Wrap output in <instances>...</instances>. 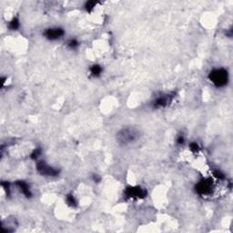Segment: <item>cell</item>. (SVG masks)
<instances>
[{"label": "cell", "mask_w": 233, "mask_h": 233, "mask_svg": "<svg viewBox=\"0 0 233 233\" xmlns=\"http://www.w3.org/2000/svg\"><path fill=\"white\" fill-rule=\"evenodd\" d=\"M214 176L218 179L220 180H224L225 179V176L221 172V171H214Z\"/></svg>", "instance_id": "cell-16"}, {"label": "cell", "mask_w": 233, "mask_h": 233, "mask_svg": "<svg viewBox=\"0 0 233 233\" xmlns=\"http://www.w3.org/2000/svg\"><path fill=\"white\" fill-rule=\"evenodd\" d=\"M90 72L91 74L94 76V77H98L101 72H102V68L99 65H93L91 67H90Z\"/></svg>", "instance_id": "cell-9"}, {"label": "cell", "mask_w": 233, "mask_h": 233, "mask_svg": "<svg viewBox=\"0 0 233 233\" xmlns=\"http://www.w3.org/2000/svg\"><path fill=\"white\" fill-rule=\"evenodd\" d=\"M197 191L201 195H208L211 192L212 181L210 179H203L196 186Z\"/></svg>", "instance_id": "cell-4"}, {"label": "cell", "mask_w": 233, "mask_h": 233, "mask_svg": "<svg viewBox=\"0 0 233 233\" xmlns=\"http://www.w3.org/2000/svg\"><path fill=\"white\" fill-rule=\"evenodd\" d=\"M177 142H178L179 144H183V143H184V138H183L182 136L179 137L178 139H177Z\"/></svg>", "instance_id": "cell-17"}, {"label": "cell", "mask_w": 233, "mask_h": 233, "mask_svg": "<svg viewBox=\"0 0 233 233\" xmlns=\"http://www.w3.org/2000/svg\"><path fill=\"white\" fill-rule=\"evenodd\" d=\"M95 6H96V3H95V2L89 1V2H87V3L86 4V9L87 11H90L93 7H95Z\"/></svg>", "instance_id": "cell-13"}, {"label": "cell", "mask_w": 233, "mask_h": 233, "mask_svg": "<svg viewBox=\"0 0 233 233\" xmlns=\"http://www.w3.org/2000/svg\"><path fill=\"white\" fill-rule=\"evenodd\" d=\"M189 149H191L193 152H196V151L199 150V145L197 143L193 142V143H191V145H189Z\"/></svg>", "instance_id": "cell-15"}, {"label": "cell", "mask_w": 233, "mask_h": 233, "mask_svg": "<svg viewBox=\"0 0 233 233\" xmlns=\"http://www.w3.org/2000/svg\"><path fill=\"white\" fill-rule=\"evenodd\" d=\"M17 185L19 187V188L21 189V192L26 197V198H30L31 197V192L30 189H29L28 185L25 182V181H18Z\"/></svg>", "instance_id": "cell-8"}, {"label": "cell", "mask_w": 233, "mask_h": 233, "mask_svg": "<svg viewBox=\"0 0 233 233\" xmlns=\"http://www.w3.org/2000/svg\"><path fill=\"white\" fill-rule=\"evenodd\" d=\"M64 35V30L62 28L56 27V28H48L45 32V36L47 38L50 40H56L58 38L62 37Z\"/></svg>", "instance_id": "cell-6"}, {"label": "cell", "mask_w": 233, "mask_h": 233, "mask_svg": "<svg viewBox=\"0 0 233 233\" xmlns=\"http://www.w3.org/2000/svg\"><path fill=\"white\" fill-rule=\"evenodd\" d=\"M40 152H41L40 149H35V150L32 152V154H31V158H34V159H37V158H38V156L40 155Z\"/></svg>", "instance_id": "cell-14"}, {"label": "cell", "mask_w": 233, "mask_h": 233, "mask_svg": "<svg viewBox=\"0 0 233 233\" xmlns=\"http://www.w3.org/2000/svg\"><path fill=\"white\" fill-rule=\"evenodd\" d=\"M171 100V98L169 97V96H162L158 97L155 101H154V107L155 108H162V107H166L169 102Z\"/></svg>", "instance_id": "cell-7"}, {"label": "cell", "mask_w": 233, "mask_h": 233, "mask_svg": "<svg viewBox=\"0 0 233 233\" xmlns=\"http://www.w3.org/2000/svg\"><path fill=\"white\" fill-rule=\"evenodd\" d=\"M210 80L217 86H223L228 83L229 75L226 69L216 68L210 73Z\"/></svg>", "instance_id": "cell-1"}, {"label": "cell", "mask_w": 233, "mask_h": 233, "mask_svg": "<svg viewBox=\"0 0 233 233\" xmlns=\"http://www.w3.org/2000/svg\"><path fill=\"white\" fill-rule=\"evenodd\" d=\"M137 137H138L137 130L130 128V127L123 128L116 134V139H118V141L120 144H123V145L131 143L137 138Z\"/></svg>", "instance_id": "cell-2"}, {"label": "cell", "mask_w": 233, "mask_h": 233, "mask_svg": "<svg viewBox=\"0 0 233 233\" xmlns=\"http://www.w3.org/2000/svg\"><path fill=\"white\" fill-rule=\"evenodd\" d=\"M67 46L70 48H76L77 47H78V42L76 40V39H70V40H68V42H67Z\"/></svg>", "instance_id": "cell-11"}, {"label": "cell", "mask_w": 233, "mask_h": 233, "mask_svg": "<svg viewBox=\"0 0 233 233\" xmlns=\"http://www.w3.org/2000/svg\"><path fill=\"white\" fill-rule=\"evenodd\" d=\"M37 169L40 174L45 175V176H56V175H58L57 169L48 166L45 161H43V160L37 162Z\"/></svg>", "instance_id": "cell-3"}, {"label": "cell", "mask_w": 233, "mask_h": 233, "mask_svg": "<svg viewBox=\"0 0 233 233\" xmlns=\"http://www.w3.org/2000/svg\"><path fill=\"white\" fill-rule=\"evenodd\" d=\"M9 27L12 30H17L19 27V21L18 20V18H13L11 20V22L9 23Z\"/></svg>", "instance_id": "cell-10"}, {"label": "cell", "mask_w": 233, "mask_h": 233, "mask_svg": "<svg viewBox=\"0 0 233 233\" xmlns=\"http://www.w3.org/2000/svg\"><path fill=\"white\" fill-rule=\"evenodd\" d=\"M125 194L127 198L131 199H141L145 198V196L147 195L145 189L141 188L140 187H129L127 188Z\"/></svg>", "instance_id": "cell-5"}, {"label": "cell", "mask_w": 233, "mask_h": 233, "mask_svg": "<svg viewBox=\"0 0 233 233\" xmlns=\"http://www.w3.org/2000/svg\"><path fill=\"white\" fill-rule=\"evenodd\" d=\"M67 202L68 205L70 206H75L76 205V200L74 199V197H73L72 195H67Z\"/></svg>", "instance_id": "cell-12"}]
</instances>
